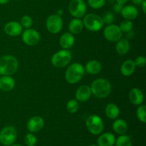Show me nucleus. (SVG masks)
<instances>
[{"label":"nucleus","mask_w":146,"mask_h":146,"mask_svg":"<svg viewBox=\"0 0 146 146\" xmlns=\"http://www.w3.org/2000/svg\"><path fill=\"white\" fill-rule=\"evenodd\" d=\"M92 95L98 98H105L111 94V84L105 78H97L90 86Z\"/></svg>","instance_id":"1"},{"label":"nucleus","mask_w":146,"mask_h":146,"mask_svg":"<svg viewBox=\"0 0 146 146\" xmlns=\"http://www.w3.org/2000/svg\"><path fill=\"white\" fill-rule=\"evenodd\" d=\"M19 68V61L12 55H4L0 57V75L12 76Z\"/></svg>","instance_id":"2"},{"label":"nucleus","mask_w":146,"mask_h":146,"mask_svg":"<svg viewBox=\"0 0 146 146\" xmlns=\"http://www.w3.org/2000/svg\"><path fill=\"white\" fill-rule=\"evenodd\" d=\"M84 66L79 63H73L67 68L65 72V79L69 84L79 82L85 75Z\"/></svg>","instance_id":"3"},{"label":"nucleus","mask_w":146,"mask_h":146,"mask_svg":"<svg viewBox=\"0 0 146 146\" xmlns=\"http://www.w3.org/2000/svg\"><path fill=\"white\" fill-rule=\"evenodd\" d=\"M72 54L68 49H62L57 51L51 56V62L56 68H64L71 62Z\"/></svg>","instance_id":"4"},{"label":"nucleus","mask_w":146,"mask_h":146,"mask_svg":"<svg viewBox=\"0 0 146 146\" xmlns=\"http://www.w3.org/2000/svg\"><path fill=\"white\" fill-rule=\"evenodd\" d=\"M83 23H84V27H86L89 31H94V32L100 31L104 26L102 17L94 13L86 14L84 17Z\"/></svg>","instance_id":"5"},{"label":"nucleus","mask_w":146,"mask_h":146,"mask_svg":"<svg viewBox=\"0 0 146 146\" xmlns=\"http://www.w3.org/2000/svg\"><path fill=\"white\" fill-rule=\"evenodd\" d=\"M86 125L88 131L93 135H99L103 132L104 123L102 118L97 115H91L87 118Z\"/></svg>","instance_id":"6"},{"label":"nucleus","mask_w":146,"mask_h":146,"mask_svg":"<svg viewBox=\"0 0 146 146\" xmlns=\"http://www.w3.org/2000/svg\"><path fill=\"white\" fill-rule=\"evenodd\" d=\"M68 11L74 18L81 19L86 15L87 5L84 0H71L68 4Z\"/></svg>","instance_id":"7"},{"label":"nucleus","mask_w":146,"mask_h":146,"mask_svg":"<svg viewBox=\"0 0 146 146\" xmlns=\"http://www.w3.org/2000/svg\"><path fill=\"white\" fill-rule=\"evenodd\" d=\"M64 21L62 17L58 14H51L46 21V27L47 31L52 34H58L62 30Z\"/></svg>","instance_id":"8"},{"label":"nucleus","mask_w":146,"mask_h":146,"mask_svg":"<svg viewBox=\"0 0 146 146\" xmlns=\"http://www.w3.org/2000/svg\"><path fill=\"white\" fill-rule=\"evenodd\" d=\"M21 38L26 45L29 46H34L39 43L41 40V35L39 32L34 29H26L21 33Z\"/></svg>","instance_id":"9"},{"label":"nucleus","mask_w":146,"mask_h":146,"mask_svg":"<svg viewBox=\"0 0 146 146\" xmlns=\"http://www.w3.org/2000/svg\"><path fill=\"white\" fill-rule=\"evenodd\" d=\"M17 130L14 126H6L0 132V142L4 145H11L17 140Z\"/></svg>","instance_id":"10"},{"label":"nucleus","mask_w":146,"mask_h":146,"mask_svg":"<svg viewBox=\"0 0 146 146\" xmlns=\"http://www.w3.org/2000/svg\"><path fill=\"white\" fill-rule=\"evenodd\" d=\"M123 33L116 24H111L107 25L104 30V38L110 42H116L121 39Z\"/></svg>","instance_id":"11"},{"label":"nucleus","mask_w":146,"mask_h":146,"mask_svg":"<svg viewBox=\"0 0 146 146\" xmlns=\"http://www.w3.org/2000/svg\"><path fill=\"white\" fill-rule=\"evenodd\" d=\"M4 31L6 34L11 37H16L20 36L23 31V27L20 22L15 21H9L5 24Z\"/></svg>","instance_id":"12"},{"label":"nucleus","mask_w":146,"mask_h":146,"mask_svg":"<svg viewBox=\"0 0 146 146\" xmlns=\"http://www.w3.org/2000/svg\"><path fill=\"white\" fill-rule=\"evenodd\" d=\"M44 126V120L39 115H35L30 118L27 124V130L30 133H36L41 131Z\"/></svg>","instance_id":"13"},{"label":"nucleus","mask_w":146,"mask_h":146,"mask_svg":"<svg viewBox=\"0 0 146 146\" xmlns=\"http://www.w3.org/2000/svg\"><path fill=\"white\" fill-rule=\"evenodd\" d=\"M92 96L91 87L88 85H82L77 88L75 94L76 99L78 102H86Z\"/></svg>","instance_id":"14"},{"label":"nucleus","mask_w":146,"mask_h":146,"mask_svg":"<svg viewBox=\"0 0 146 146\" xmlns=\"http://www.w3.org/2000/svg\"><path fill=\"white\" fill-rule=\"evenodd\" d=\"M128 98L131 104L135 106H140L144 101V94L140 88H133L130 91Z\"/></svg>","instance_id":"15"},{"label":"nucleus","mask_w":146,"mask_h":146,"mask_svg":"<svg viewBox=\"0 0 146 146\" xmlns=\"http://www.w3.org/2000/svg\"><path fill=\"white\" fill-rule=\"evenodd\" d=\"M75 44V37L70 32H65L59 38V44L63 49H70Z\"/></svg>","instance_id":"16"},{"label":"nucleus","mask_w":146,"mask_h":146,"mask_svg":"<svg viewBox=\"0 0 146 146\" xmlns=\"http://www.w3.org/2000/svg\"><path fill=\"white\" fill-rule=\"evenodd\" d=\"M15 80L11 76H1L0 77V90L4 92L12 91L15 87Z\"/></svg>","instance_id":"17"},{"label":"nucleus","mask_w":146,"mask_h":146,"mask_svg":"<svg viewBox=\"0 0 146 146\" xmlns=\"http://www.w3.org/2000/svg\"><path fill=\"white\" fill-rule=\"evenodd\" d=\"M121 14L123 18L125 19L132 21L136 19L138 16V10L135 7V5L123 6Z\"/></svg>","instance_id":"18"},{"label":"nucleus","mask_w":146,"mask_h":146,"mask_svg":"<svg viewBox=\"0 0 146 146\" xmlns=\"http://www.w3.org/2000/svg\"><path fill=\"white\" fill-rule=\"evenodd\" d=\"M85 72L91 75H97L102 70V64L97 60H91L84 66Z\"/></svg>","instance_id":"19"},{"label":"nucleus","mask_w":146,"mask_h":146,"mask_svg":"<svg viewBox=\"0 0 146 146\" xmlns=\"http://www.w3.org/2000/svg\"><path fill=\"white\" fill-rule=\"evenodd\" d=\"M115 135L109 132L103 133L98 138V146H113L115 145Z\"/></svg>","instance_id":"20"},{"label":"nucleus","mask_w":146,"mask_h":146,"mask_svg":"<svg viewBox=\"0 0 146 146\" xmlns=\"http://www.w3.org/2000/svg\"><path fill=\"white\" fill-rule=\"evenodd\" d=\"M135 68L136 66L133 60L127 59L121 64V73L124 76H130L135 72Z\"/></svg>","instance_id":"21"},{"label":"nucleus","mask_w":146,"mask_h":146,"mask_svg":"<svg viewBox=\"0 0 146 146\" xmlns=\"http://www.w3.org/2000/svg\"><path fill=\"white\" fill-rule=\"evenodd\" d=\"M131 48V44H130L129 40L127 38H123L116 41L115 44V51L120 55H125L128 54V51Z\"/></svg>","instance_id":"22"},{"label":"nucleus","mask_w":146,"mask_h":146,"mask_svg":"<svg viewBox=\"0 0 146 146\" xmlns=\"http://www.w3.org/2000/svg\"><path fill=\"white\" fill-rule=\"evenodd\" d=\"M84 23L81 19L74 18L68 24V30L72 34H78L84 29Z\"/></svg>","instance_id":"23"},{"label":"nucleus","mask_w":146,"mask_h":146,"mask_svg":"<svg viewBox=\"0 0 146 146\" xmlns=\"http://www.w3.org/2000/svg\"><path fill=\"white\" fill-rule=\"evenodd\" d=\"M106 115L108 117L109 119L115 120L118 118L120 115V109L119 107L115 104L110 103L106 106L105 108Z\"/></svg>","instance_id":"24"},{"label":"nucleus","mask_w":146,"mask_h":146,"mask_svg":"<svg viewBox=\"0 0 146 146\" xmlns=\"http://www.w3.org/2000/svg\"><path fill=\"white\" fill-rule=\"evenodd\" d=\"M113 129L116 133L119 135H124L128 131V123L124 120L116 118L113 123Z\"/></svg>","instance_id":"25"},{"label":"nucleus","mask_w":146,"mask_h":146,"mask_svg":"<svg viewBox=\"0 0 146 146\" xmlns=\"http://www.w3.org/2000/svg\"><path fill=\"white\" fill-rule=\"evenodd\" d=\"M115 146H132L131 140L128 135H121L115 142Z\"/></svg>","instance_id":"26"},{"label":"nucleus","mask_w":146,"mask_h":146,"mask_svg":"<svg viewBox=\"0 0 146 146\" xmlns=\"http://www.w3.org/2000/svg\"><path fill=\"white\" fill-rule=\"evenodd\" d=\"M79 108L78 101L76 99H70L66 104V109L70 113H76Z\"/></svg>","instance_id":"27"},{"label":"nucleus","mask_w":146,"mask_h":146,"mask_svg":"<svg viewBox=\"0 0 146 146\" xmlns=\"http://www.w3.org/2000/svg\"><path fill=\"white\" fill-rule=\"evenodd\" d=\"M120 29L121 30L123 33H128L129 31H132L133 28V23L131 20L125 19L122 21L118 26Z\"/></svg>","instance_id":"28"},{"label":"nucleus","mask_w":146,"mask_h":146,"mask_svg":"<svg viewBox=\"0 0 146 146\" xmlns=\"http://www.w3.org/2000/svg\"><path fill=\"white\" fill-rule=\"evenodd\" d=\"M136 116L141 122L146 123V106L145 105H140L136 111Z\"/></svg>","instance_id":"29"},{"label":"nucleus","mask_w":146,"mask_h":146,"mask_svg":"<svg viewBox=\"0 0 146 146\" xmlns=\"http://www.w3.org/2000/svg\"><path fill=\"white\" fill-rule=\"evenodd\" d=\"M106 3V0H88V4L91 8L99 9L103 8Z\"/></svg>","instance_id":"30"},{"label":"nucleus","mask_w":146,"mask_h":146,"mask_svg":"<svg viewBox=\"0 0 146 146\" xmlns=\"http://www.w3.org/2000/svg\"><path fill=\"white\" fill-rule=\"evenodd\" d=\"M20 24L22 26L23 28L29 29L33 25V19L30 16L24 15L21 18Z\"/></svg>","instance_id":"31"},{"label":"nucleus","mask_w":146,"mask_h":146,"mask_svg":"<svg viewBox=\"0 0 146 146\" xmlns=\"http://www.w3.org/2000/svg\"><path fill=\"white\" fill-rule=\"evenodd\" d=\"M24 141H25V143L27 144V146H34L37 142L36 137L32 133H29L27 134L26 135Z\"/></svg>","instance_id":"32"},{"label":"nucleus","mask_w":146,"mask_h":146,"mask_svg":"<svg viewBox=\"0 0 146 146\" xmlns=\"http://www.w3.org/2000/svg\"><path fill=\"white\" fill-rule=\"evenodd\" d=\"M102 19L104 24L109 25V24H113V22L114 21V19H115V17H114L113 14L112 12H111V11H107V12H106L104 14V17H102Z\"/></svg>","instance_id":"33"},{"label":"nucleus","mask_w":146,"mask_h":146,"mask_svg":"<svg viewBox=\"0 0 146 146\" xmlns=\"http://www.w3.org/2000/svg\"><path fill=\"white\" fill-rule=\"evenodd\" d=\"M135 66L138 67V68H144L146 64V58L145 56H139L137 57L134 61Z\"/></svg>","instance_id":"34"},{"label":"nucleus","mask_w":146,"mask_h":146,"mask_svg":"<svg viewBox=\"0 0 146 146\" xmlns=\"http://www.w3.org/2000/svg\"><path fill=\"white\" fill-rule=\"evenodd\" d=\"M123 6L124 5H123V4H119V3L115 2V4H114L113 7V11H115V13H117V14H121Z\"/></svg>","instance_id":"35"},{"label":"nucleus","mask_w":146,"mask_h":146,"mask_svg":"<svg viewBox=\"0 0 146 146\" xmlns=\"http://www.w3.org/2000/svg\"><path fill=\"white\" fill-rule=\"evenodd\" d=\"M131 3L134 5H137V6H139L141 5V3L143 1V0H131Z\"/></svg>","instance_id":"36"},{"label":"nucleus","mask_w":146,"mask_h":146,"mask_svg":"<svg viewBox=\"0 0 146 146\" xmlns=\"http://www.w3.org/2000/svg\"><path fill=\"white\" fill-rule=\"evenodd\" d=\"M141 9H142L144 14H146V0H143V1L141 3Z\"/></svg>","instance_id":"37"},{"label":"nucleus","mask_w":146,"mask_h":146,"mask_svg":"<svg viewBox=\"0 0 146 146\" xmlns=\"http://www.w3.org/2000/svg\"><path fill=\"white\" fill-rule=\"evenodd\" d=\"M126 34H127V38H129V39H131V38H133V37L134 32L133 31V30H132V31H129V32L126 33Z\"/></svg>","instance_id":"38"},{"label":"nucleus","mask_w":146,"mask_h":146,"mask_svg":"<svg viewBox=\"0 0 146 146\" xmlns=\"http://www.w3.org/2000/svg\"><path fill=\"white\" fill-rule=\"evenodd\" d=\"M128 1H129V0H115V2L119 3V4L124 5V4H126Z\"/></svg>","instance_id":"39"},{"label":"nucleus","mask_w":146,"mask_h":146,"mask_svg":"<svg viewBox=\"0 0 146 146\" xmlns=\"http://www.w3.org/2000/svg\"><path fill=\"white\" fill-rule=\"evenodd\" d=\"M10 0H0V4L1 5H5L9 2Z\"/></svg>","instance_id":"40"},{"label":"nucleus","mask_w":146,"mask_h":146,"mask_svg":"<svg viewBox=\"0 0 146 146\" xmlns=\"http://www.w3.org/2000/svg\"><path fill=\"white\" fill-rule=\"evenodd\" d=\"M56 14H58V16H61V17H62L63 14H64V10H63L62 9H59L57 11Z\"/></svg>","instance_id":"41"},{"label":"nucleus","mask_w":146,"mask_h":146,"mask_svg":"<svg viewBox=\"0 0 146 146\" xmlns=\"http://www.w3.org/2000/svg\"><path fill=\"white\" fill-rule=\"evenodd\" d=\"M11 146H22V145H11Z\"/></svg>","instance_id":"42"},{"label":"nucleus","mask_w":146,"mask_h":146,"mask_svg":"<svg viewBox=\"0 0 146 146\" xmlns=\"http://www.w3.org/2000/svg\"><path fill=\"white\" fill-rule=\"evenodd\" d=\"M90 146H98V145H90Z\"/></svg>","instance_id":"43"},{"label":"nucleus","mask_w":146,"mask_h":146,"mask_svg":"<svg viewBox=\"0 0 146 146\" xmlns=\"http://www.w3.org/2000/svg\"><path fill=\"white\" fill-rule=\"evenodd\" d=\"M14 1H19V0H14Z\"/></svg>","instance_id":"44"}]
</instances>
